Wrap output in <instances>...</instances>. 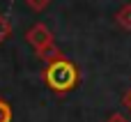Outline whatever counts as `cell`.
<instances>
[{
	"instance_id": "8",
	"label": "cell",
	"mask_w": 131,
	"mask_h": 122,
	"mask_svg": "<svg viewBox=\"0 0 131 122\" xmlns=\"http://www.w3.org/2000/svg\"><path fill=\"white\" fill-rule=\"evenodd\" d=\"M106 122H129V120H127V115H122V113H111V115L106 118Z\"/></svg>"
},
{
	"instance_id": "3",
	"label": "cell",
	"mask_w": 131,
	"mask_h": 122,
	"mask_svg": "<svg viewBox=\"0 0 131 122\" xmlns=\"http://www.w3.org/2000/svg\"><path fill=\"white\" fill-rule=\"evenodd\" d=\"M35 53H37V58H39L41 62H46V65L62 55V51L58 48V44H55V42H53V44H48V46H44V48H39V51H35Z\"/></svg>"
},
{
	"instance_id": "2",
	"label": "cell",
	"mask_w": 131,
	"mask_h": 122,
	"mask_svg": "<svg viewBox=\"0 0 131 122\" xmlns=\"http://www.w3.org/2000/svg\"><path fill=\"white\" fill-rule=\"evenodd\" d=\"M25 42H28L35 51H39V48L53 44V32H51V28H48L46 23H35V25L25 32Z\"/></svg>"
},
{
	"instance_id": "9",
	"label": "cell",
	"mask_w": 131,
	"mask_h": 122,
	"mask_svg": "<svg viewBox=\"0 0 131 122\" xmlns=\"http://www.w3.org/2000/svg\"><path fill=\"white\" fill-rule=\"evenodd\" d=\"M122 101H124V106H127V108L131 111V90L127 92V95H124V99H122Z\"/></svg>"
},
{
	"instance_id": "5",
	"label": "cell",
	"mask_w": 131,
	"mask_h": 122,
	"mask_svg": "<svg viewBox=\"0 0 131 122\" xmlns=\"http://www.w3.org/2000/svg\"><path fill=\"white\" fill-rule=\"evenodd\" d=\"M9 35H12V25H9V21L0 14V44H2L5 39H9Z\"/></svg>"
},
{
	"instance_id": "4",
	"label": "cell",
	"mask_w": 131,
	"mask_h": 122,
	"mask_svg": "<svg viewBox=\"0 0 131 122\" xmlns=\"http://www.w3.org/2000/svg\"><path fill=\"white\" fill-rule=\"evenodd\" d=\"M115 23L122 28V30H131V2L122 5L115 14Z\"/></svg>"
},
{
	"instance_id": "1",
	"label": "cell",
	"mask_w": 131,
	"mask_h": 122,
	"mask_svg": "<svg viewBox=\"0 0 131 122\" xmlns=\"http://www.w3.org/2000/svg\"><path fill=\"white\" fill-rule=\"evenodd\" d=\"M41 78H44V85L55 92V95H67L71 90L78 88L81 83V69L76 67L74 60H69L67 55H60L55 58L53 62H48L41 72Z\"/></svg>"
},
{
	"instance_id": "7",
	"label": "cell",
	"mask_w": 131,
	"mask_h": 122,
	"mask_svg": "<svg viewBox=\"0 0 131 122\" xmlns=\"http://www.w3.org/2000/svg\"><path fill=\"white\" fill-rule=\"evenodd\" d=\"M48 2H51V0H25V5H28L32 12H44V9L48 7Z\"/></svg>"
},
{
	"instance_id": "6",
	"label": "cell",
	"mask_w": 131,
	"mask_h": 122,
	"mask_svg": "<svg viewBox=\"0 0 131 122\" xmlns=\"http://www.w3.org/2000/svg\"><path fill=\"white\" fill-rule=\"evenodd\" d=\"M0 122H12V106L0 97Z\"/></svg>"
}]
</instances>
